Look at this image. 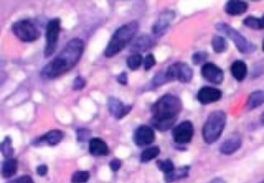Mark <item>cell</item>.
<instances>
[{"mask_svg":"<svg viewBox=\"0 0 264 183\" xmlns=\"http://www.w3.org/2000/svg\"><path fill=\"white\" fill-rule=\"evenodd\" d=\"M85 44L80 38H72L60 53L43 68L41 75L48 80L57 78L71 70L80 61Z\"/></svg>","mask_w":264,"mask_h":183,"instance_id":"1","label":"cell"},{"mask_svg":"<svg viewBox=\"0 0 264 183\" xmlns=\"http://www.w3.org/2000/svg\"><path fill=\"white\" fill-rule=\"evenodd\" d=\"M182 108L183 104L179 97L169 94L164 95L153 104L151 108L152 121L176 122Z\"/></svg>","mask_w":264,"mask_h":183,"instance_id":"2","label":"cell"},{"mask_svg":"<svg viewBox=\"0 0 264 183\" xmlns=\"http://www.w3.org/2000/svg\"><path fill=\"white\" fill-rule=\"evenodd\" d=\"M138 27L139 25L136 21H131L118 28L104 50V56L107 58H112L123 50L137 33Z\"/></svg>","mask_w":264,"mask_h":183,"instance_id":"3","label":"cell"},{"mask_svg":"<svg viewBox=\"0 0 264 183\" xmlns=\"http://www.w3.org/2000/svg\"><path fill=\"white\" fill-rule=\"evenodd\" d=\"M226 113L216 110L210 113L202 128V137L206 144H213L222 135L226 125Z\"/></svg>","mask_w":264,"mask_h":183,"instance_id":"4","label":"cell"},{"mask_svg":"<svg viewBox=\"0 0 264 183\" xmlns=\"http://www.w3.org/2000/svg\"><path fill=\"white\" fill-rule=\"evenodd\" d=\"M216 28L223 34L228 36L242 54H252L256 50L257 47L253 43L248 41L244 35H242L239 31H236L234 28L230 27L229 25L225 23H218L216 25Z\"/></svg>","mask_w":264,"mask_h":183,"instance_id":"5","label":"cell"},{"mask_svg":"<svg viewBox=\"0 0 264 183\" xmlns=\"http://www.w3.org/2000/svg\"><path fill=\"white\" fill-rule=\"evenodd\" d=\"M11 30L23 43H33L41 36V32L30 20H20L14 23Z\"/></svg>","mask_w":264,"mask_h":183,"instance_id":"6","label":"cell"},{"mask_svg":"<svg viewBox=\"0 0 264 183\" xmlns=\"http://www.w3.org/2000/svg\"><path fill=\"white\" fill-rule=\"evenodd\" d=\"M165 75L168 82L179 81L181 83H190L193 78V70L188 64L184 62H177L165 70Z\"/></svg>","mask_w":264,"mask_h":183,"instance_id":"7","label":"cell"},{"mask_svg":"<svg viewBox=\"0 0 264 183\" xmlns=\"http://www.w3.org/2000/svg\"><path fill=\"white\" fill-rule=\"evenodd\" d=\"M61 22L59 19H53L51 20L48 25H47V32H46V39H47V45L45 47V57L49 58L53 54L55 53L58 39H59V34L61 31Z\"/></svg>","mask_w":264,"mask_h":183,"instance_id":"8","label":"cell"},{"mask_svg":"<svg viewBox=\"0 0 264 183\" xmlns=\"http://www.w3.org/2000/svg\"><path fill=\"white\" fill-rule=\"evenodd\" d=\"M194 135L193 124L190 121H185L175 127L173 130V138L177 144H188L192 141Z\"/></svg>","mask_w":264,"mask_h":183,"instance_id":"9","label":"cell"},{"mask_svg":"<svg viewBox=\"0 0 264 183\" xmlns=\"http://www.w3.org/2000/svg\"><path fill=\"white\" fill-rule=\"evenodd\" d=\"M201 75L209 83L220 85L224 81V72L214 63H205L201 67Z\"/></svg>","mask_w":264,"mask_h":183,"instance_id":"10","label":"cell"},{"mask_svg":"<svg viewBox=\"0 0 264 183\" xmlns=\"http://www.w3.org/2000/svg\"><path fill=\"white\" fill-rule=\"evenodd\" d=\"M175 17H176V14H175V11H173V10L163 11L162 14L159 16V18L157 19L155 24L153 25V27H152L153 34L155 36L163 35L166 32V30L168 29L171 22L174 21Z\"/></svg>","mask_w":264,"mask_h":183,"instance_id":"11","label":"cell"},{"mask_svg":"<svg viewBox=\"0 0 264 183\" xmlns=\"http://www.w3.org/2000/svg\"><path fill=\"white\" fill-rule=\"evenodd\" d=\"M134 143L137 146H146L155 141V132L149 126H140L136 129L133 136Z\"/></svg>","mask_w":264,"mask_h":183,"instance_id":"12","label":"cell"},{"mask_svg":"<svg viewBox=\"0 0 264 183\" xmlns=\"http://www.w3.org/2000/svg\"><path fill=\"white\" fill-rule=\"evenodd\" d=\"M222 97V92L217 88L212 87H203L197 93V100L202 105H208V104L215 103L219 101Z\"/></svg>","mask_w":264,"mask_h":183,"instance_id":"13","label":"cell"},{"mask_svg":"<svg viewBox=\"0 0 264 183\" xmlns=\"http://www.w3.org/2000/svg\"><path fill=\"white\" fill-rule=\"evenodd\" d=\"M108 107L110 113L116 117L117 120H121L125 117L132 109L131 105H124V104L117 98H110L108 100Z\"/></svg>","mask_w":264,"mask_h":183,"instance_id":"14","label":"cell"},{"mask_svg":"<svg viewBox=\"0 0 264 183\" xmlns=\"http://www.w3.org/2000/svg\"><path fill=\"white\" fill-rule=\"evenodd\" d=\"M242 146V137L239 134H233L224 141L221 146L220 151L223 154H232L239 150Z\"/></svg>","mask_w":264,"mask_h":183,"instance_id":"15","label":"cell"},{"mask_svg":"<svg viewBox=\"0 0 264 183\" xmlns=\"http://www.w3.org/2000/svg\"><path fill=\"white\" fill-rule=\"evenodd\" d=\"M155 45V39L150 35H141L136 41L132 44L131 50L134 51V54H139L140 51H146L149 48L153 47Z\"/></svg>","mask_w":264,"mask_h":183,"instance_id":"16","label":"cell"},{"mask_svg":"<svg viewBox=\"0 0 264 183\" xmlns=\"http://www.w3.org/2000/svg\"><path fill=\"white\" fill-rule=\"evenodd\" d=\"M89 151L92 155L95 156L108 155L110 153L108 144L100 138H92L89 141Z\"/></svg>","mask_w":264,"mask_h":183,"instance_id":"17","label":"cell"},{"mask_svg":"<svg viewBox=\"0 0 264 183\" xmlns=\"http://www.w3.org/2000/svg\"><path fill=\"white\" fill-rule=\"evenodd\" d=\"M248 3L245 1H239V0H231L228 1L225 5L226 14L230 16H240L245 14L248 10Z\"/></svg>","mask_w":264,"mask_h":183,"instance_id":"18","label":"cell"},{"mask_svg":"<svg viewBox=\"0 0 264 183\" xmlns=\"http://www.w3.org/2000/svg\"><path fill=\"white\" fill-rule=\"evenodd\" d=\"M64 138V133L60 130H52L44 136L38 139V142L47 143L50 146H55L63 140Z\"/></svg>","mask_w":264,"mask_h":183,"instance_id":"19","label":"cell"},{"mask_svg":"<svg viewBox=\"0 0 264 183\" xmlns=\"http://www.w3.org/2000/svg\"><path fill=\"white\" fill-rule=\"evenodd\" d=\"M230 71L236 81L242 82L245 80L248 74V67L244 61L237 60L232 63L231 67H230Z\"/></svg>","mask_w":264,"mask_h":183,"instance_id":"20","label":"cell"},{"mask_svg":"<svg viewBox=\"0 0 264 183\" xmlns=\"http://www.w3.org/2000/svg\"><path fill=\"white\" fill-rule=\"evenodd\" d=\"M189 171H190V167H188V166L175 169L173 172L165 174L164 180H165L166 183H171V182L177 181L179 179L186 178L189 175Z\"/></svg>","mask_w":264,"mask_h":183,"instance_id":"21","label":"cell"},{"mask_svg":"<svg viewBox=\"0 0 264 183\" xmlns=\"http://www.w3.org/2000/svg\"><path fill=\"white\" fill-rule=\"evenodd\" d=\"M264 103V91H255L248 98L247 101V108L249 110H252L258 108Z\"/></svg>","mask_w":264,"mask_h":183,"instance_id":"22","label":"cell"},{"mask_svg":"<svg viewBox=\"0 0 264 183\" xmlns=\"http://www.w3.org/2000/svg\"><path fill=\"white\" fill-rule=\"evenodd\" d=\"M18 171V161L16 159H6L1 167V175L3 178H10Z\"/></svg>","mask_w":264,"mask_h":183,"instance_id":"23","label":"cell"},{"mask_svg":"<svg viewBox=\"0 0 264 183\" xmlns=\"http://www.w3.org/2000/svg\"><path fill=\"white\" fill-rule=\"evenodd\" d=\"M212 47L213 50L217 54H222L224 51H226L228 47V44L226 42V39L223 36L215 35L212 39Z\"/></svg>","mask_w":264,"mask_h":183,"instance_id":"24","label":"cell"},{"mask_svg":"<svg viewBox=\"0 0 264 183\" xmlns=\"http://www.w3.org/2000/svg\"><path fill=\"white\" fill-rule=\"evenodd\" d=\"M0 151L5 159H11L14 154V147H12V140L9 136H6L3 141L0 143Z\"/></svg>","mask_w":264,"mask_h":183,"instance_id":"25","label":"cell"},{"mask_svg":"<svg viewBox=\"0 0 264 183\" xmlns=\"http://www.w3.org/2000/svg\"><path fill=\"white\" fill-rule=\"evenodd\" d=\"M160 153V148L158 146H152L144 149L140 154V161L142 163H148L154 159H156Z\"/></svg>","mask_w":264,"mask_h":183,"instance_id":"26","label":"cell"},{"mask_svg":"<svg viewBox=\"0 0 264 183\" xmlns=\"http://www.w3.org/2000/svg\"><path fill=\"white\" fill-rule=\"evenodd\" d=\"M142 56L140 54H132L128 59H127V66L131 70H136L139 68V66L142 63Z\"/></svg>","mask_w":264,"mask_h":183,"instance_id":"27","label":"cell"},{"mask_svg":"<svg viewBox=\"0 0 264 183\" xmlns=\"http://www.w3.org/2000/svg\"><path fill=\"white\" fill-rule=\"evenodd\" d=\"M90 179V173L88 171H76L71 177L72 183H87Z\"/></svg>","mask_w":264,"mask_h":183,"instance_id":"28","label":"cell"},{"mask_svg":"<svg viewBox=\"0 0 264 183\" xmlns=\"http://www.w3.org/2000/svg\"><path fill=\"white\" fill-rule=\"evenodd\" d=\"M157 166L159 168L160 171L164 172V174H168L170 172H173L176 169L174 163L170 160H164V161H158Z\"/></svg>","mask_w":264,"mask_h":183,"instance_id":"29","label":"cell"},{"mask_svg":"<svg viewBox=\"0 0 264 183\" xmlns=\"http://www.w3.org/2000/svg\"><path fill=\"white\" fill-rule=\"evenodd\" d=\"M244 25L247 26V27L251 29H255V30H260V24H259V18H255L253 16L247 17L244 20Z\"/></svg>","mask_w":264,"mask_h":183,"instance_id":"30","label":"cell"},{"mask_svg":"<svg viewBox=\"0 0 264 183\" xmlns=\"http://www.w3.org/2000/svg\"><path fill=\"white\" fill-rule=\"evenodd\" d=\"M207 58H208V55L207 53H205V51H197V53H194L192 56V62L195 65H199L202 63L205 64Z\"/></svg>","mask_w":264,"mask_h":183,"instance_id":"31","label":"cell"},{"mask_svg":"<svg viewBox=\"0 0 264 183\" xmlns=\"http://www.w3.org/2000/svg\"><path fill=\"white\" fill-rule=\"evenodd\" d=\"M166 83H168V80H167V77L165 75V71L157 73L155 75V77L153 78V82H152L154 87H159V86L164 85Z\"/></svg>","mask_w":264,"mask_h":183,"instance_id":"32","label":"cell"},{"mask_svg":"<svg viewBox=\"0 0 264 183\" xmlns=\"http://www.w3.org/2000/svg\"><path fill=\"white\" fill-rule=\"evenodd\" d=\"M76 136H77L78 142H86L90 138L91 132L85 128H81L76 131Z\"/></svg>","mask_w":264,"mask_h":183,"instance_id":"33","label":"cell"},{"mask_svg":"<svg viewBox=\"0 0 264 183\" xmlns=\"http://www.w3.org/2000/svg\"><path fill=\"white\" fill-rule=\"evenodd\" d=\"M156 64V59L154 57L153 54H148L144 58L143 61V66H144V70H150L151 68H153Z\"/></svg>","mask_w":264,"mask_h":183,"instance_id":"34","label":"cell"},{"mask_svg":"<svg viewBox=\"0 0 264 183\" xmlns=\"http://www.w3.org/2000/svg\"><path fill=\"white\" fill-rule=\"evenodd\" d=\"M85 86H86V81L81 76H77L74 80V82H73V85H72L73 90H75V91L84 89Z\"/></svg>","mask_w":264,"mask_h":183,"instance_id":"35","label":"cell"},{"mask_svg":"<svg viewBox=\"0 0 264 183\" xmlns=\"http://www.w3.org/2000/svg\"><path fill=\"white\" fill-rule=\"evenodd\" d=\"M7 183H34L33 179L28 176V175H24V176H21L15 180H12V181H9Z\"/></svg>","mask_w":264,"mask_h":183,"instance_id":"36","label":"cell"},{"mask_svg":"<svg viewBox=\"0 0 264 183\" xmlns=\"http://www.w3.org/2000/svg\"><path fill=\"white\" fill-rule=\"evenodd\" d=\"M110 168L113 170L114 172H117L119 169L121 168V161L118 160V159H115L113 161H111L110 163Z\"/></svg>","mask_w":264,"mask_h":183,"instance_id":"37","label":"cell"},{"mask_svg":"<svg viewBox=\"0 0 264 183\" xmlns=\"http://www.w3.org/2000/svg\"><path fill=\"white\" fill-rule=\"evenodd\" d=\"M118 83L120 85H123V86H126L128 84V77H127V73L126 72H122L120 75L118 76L117 78Z\"/></svg>","mask_w":264,"mask_h":183,"instance_id":"38","label":"cell"},{"mask_svg":"<svg viewBox=\"0 0 264 183\" xmlns=\"http://www.w3.org/2000/svg\"><path fill=\"white\" fill-rule=\"evenodd\" d=\"M36 172L39 176H46L47 173H48V167L46 165H41V166H38L37 169H36Z\"/></svg>","mask_w":264,"mask_h":183,"instance_id":"39","label":"cell"},{"mask_svg":"<svg viewBox=\"0 0 264 183\" xmlns=\"http://www.w3.org/2000/svg\"><path fill=\"white\" fill-rule=\"evenodd\" d=\"M208 183H226V182H225V180H223L222 178L218 177V178H215L213 180H210Z\"/></svg>","mask_w":264,"mask_h":183,"instance_id":"40","label":"cell"},{"mask_svg":"<svg viewBox=\"0 0 264 183\" xmlns=\"http://www.w3.org/2000/svg\"><path fill=\"white\" fill-rule=\"evenodd\" d=\"M259 24H260V30L264 28V14L261 18H259Z\"/></svg>","mask_w":264,"mask_h":183,"instance_id":"41","label":"cell"},{"mask_svg":"<svg viewBox=\"0 0 264 183\" xmlns=\"http://www.w3.org/2000/svg\"><path fill=\"white\" fill-rule=\"evenodd\" d=\"M260 121H261V124L264 126V112L261 114V117H260Z\"/></svg>","mask_w":264,"mask_h":183,"instance_id":"42","label":"cell"},{"mask_svg":"<svg viewBox=\"0 0 264 183\" xmlns=\"http://www.w3.org/2000/svg\"><path fill=\"white\" fill-rule=\"evenodd\" d=\"M262 50L264 51V39H263V42H262Z\"/></svg>","mask_w":264,"mask_h":183,"instance_id":"43","label":"cell"},{"mask_svg":"<svg viewBox=\"0 0 264 183\" xmlns=\"http://www.w3.org/2000/svg\"><path fill=\"white\" fill-rule=\"evenodd\" d=\"M262 183H264V181H263V182H262Z\"/></svg>","mask_w":264,"mask_h":183,"instance_id":"44","label":"cell"}]
</instances>
